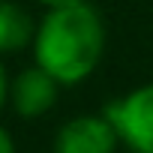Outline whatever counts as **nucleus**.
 Returning <instances> with one entry per match:
<instances>
[{"label": "nucleus", "instance_id": "3", "mask_svg": "<svg viewBox=\"0 0 153 153\" xmlns=\"http://www.w3.org/2000/svg\"><path fill=\"white\" fill-rule=\"evenodd\" d=\"M117 138L111 117H75L60 126L54 153H114Z\"/></svg>", "mask_w": 153, "mask_h": 153}, {"label": "nucleus", "instance_id": "2", "mask_svg": "<svg viewBox=\"0 0 153 153\" xmlns=\"http://www.w3.org/2000/svg\"><path fill=\"white\" fill-rule=\"evenodd\" d=\"M117 135L138 153H153V84L132 90L126 99L108 108Z\"/></svg>", "mask_w": 153, "mask_h": 153}, {"label": "nucleus", "instance_id": "8", "mask_svg": "<svg viewBox=\"0 0 153 153\" xmlns=\"http://www.w3.org/2000/svg\"><path fill=\"white\" fill-rule=\"evenodd\" d=\"M3 99H6V72L0 66V108H3Z\"/></svg>", "mask_w": 153, "mask_h": 153}, {"label": "nucleus", "instance_id": "7", "mask_svg": "<svg viewBox=\"0 0 153 153\" xmlns=\"http://www.w3.org/2000/svg\"><path fill=\"white\" fill-rule=\"evenodd\" d=\"M45 6H51V9H57V6H72V3H87V0H42Z\"/></svg>", "mask_w": 153, "mask_h": 153}, {"label": "nucleus", "instance_id": "5", "mask_svg": "<svg viewBox=\"0 0 153 153\" xmlns=\"http://www.w3.org/2000/svg\"><path fill=\"white\" fill-rule=\"evenodd\" d=\"M33 21L27 9L12 0H0V51H18L30 42Z\"/></svg>", "mask_w": 153, "mask_h": 153}, {"label": "nucleus", "instance_id": "4", "mask_svg": "<svg viewBox=\"0 0 153 153\" xmlns=\"http://www.w3.org/2000/svg\"><path fill=\"white\" fill-rule=\"evenodd\" d=\"M57 78L54 75H48L42 66L36 69H27L21 72L15 84H12V102H15V111L21 117H39L45 114L54 99H57Z\"/></svg>", "mask_w": 153, "mask_h": 153}, {"label": "nucleus", "instance_id": "6", "mask_svg": "<svg viewBox=\"0 0 153 153\" xmlns=\"http://www.w3.org/2000/svg\"><path fill=\"white\" fill-rule=\"evenodd\" d=\"M0 153H15L12 138H9V132H6V129H0Z\"/></svg>", "mask_w": 153, "mask_h": 153}, {"label": "nucleus", "instance_id": "9", "mask_svg": "<svg viewBox=\"0 0 153 153\" xmlns=\"http://www.w3.org/2000/svg\"><path fill=\"white\" fill-rule=\"evenodd\" d=\"M132 153H138V150H132Z\"/></svg>", "mask_w": 153, "mask_h": 153}, {"label": "nucleus", "instance_id": "1", "mask_svg": "<svg viewBox=\"0 0 153 153\" xmlns=\"http://www.w3.org/2000/svg\"><path fill=\"white\" fill-rule=\"evenodd\" d=\"M102 45L105 27L93 6H57L36 30V63L60 84H75L96 69Z\"/></svg>", "mask_w": 153, "mask_h": 153}]
</instances>
